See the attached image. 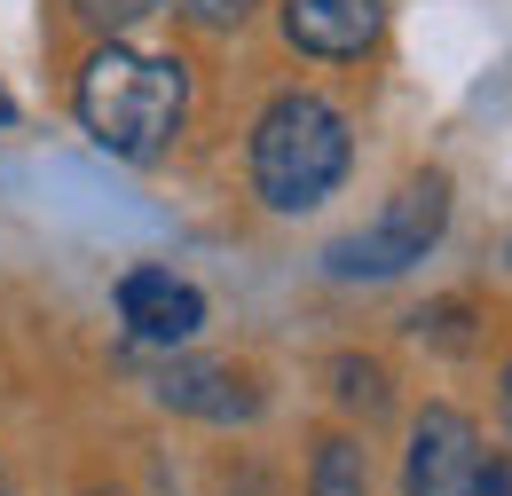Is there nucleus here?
I'll return each mask as SVG.
<instances>
[{
    "label": "nucleus",
    "mask_w": 512,
    "mask_h": 496,
    "mask_svg": "<svg viewBox=\"0 0 512 496\" xmlns=\"http://www.w3.org/2000/svg\"><path fill=\"white\" fill-rule=\"evenodd\" d=\"M150 394L182 418H205V426H253L268 402L260 378L237 363H166V371H150Z\"/></svg>",
    "instance_id": "0eeeda50"
},
{
    "label": "nucleus",
    "mask_w": 512,
    "mask_h": 496,
    "mask_svg": "<svg viewBox=\"0 0 512 496\" xmlns=\"http://www.w3.org/2000/svg\"><path fill=\"white\" fill-rule=\"evenodd\" d=\"M308 496H371V449L355 434H323L308 457Z\"/></svg>",
    "instance_id": "6e6552de"
},
{
    "label": "nucleus",
    "mask_w": 512,
    "mask_h": 496,
    "mask_svg": "<svg viewBox=\"0 0 512 496\" xmlns=\"http://www.w3.org/2000/svg\"><path fill=\"white\" fill-rule=\"evenodd\" d=\"M119 323H127L142 347H190L197 331H205V292H197L190 276H174V268H127L119 276Z\"/></svg>",
    "instance_id": "423d86ee"
},
{
    "label": "nucleus",
    "mask_w": 512,
    "mask_h": 496,
    "mask_svg": "<svg viewBox=\"0 0 512 496\" xmlns=\"http://www.w3.org/2000/svg\"><path fill=\"white\" fill-rule=\"evenodd\" d=\"M0 496H8V473H0Z\"/></svg>",
    "instance_id": "2eb2a0df"
},
{
    "label": "nucleus",
    "mask_w": 512,
    "mask_h": 496,
    "mask_svg": "<svg viewBox=\"0 0 512 496\" xmlns=\"http://www.w3.org/2000/svg\"><path fill=\"white\" fill-rule=\"evenodd\" d=\"M465 496H512V457H481V473H473Z\"/></svg>",
    "instance_id": "f8f14e48"
},
{
    "label": "nucleus",
    "mask_w": 512,
    "mask_h": 496,
    "mask_svg": "<svg viewBox=\"0 0 512 496\" xmlns=\"http://www.w3.org/2000/svg\"><path fill=\"white\" fill-rule=\"evenodd\" d=\"M347 166H355V126L331 95L284 87V95L260 103L253 142H245V174H253V197L268 213H316L347 182Z\"/></svg>",
    "instance_id": "f03ea898"
},
{
    "label": "nucleus",
    "mask_w": 512,
    "mask_h": 496,
    "mask_svg": "<svg viewBox=\"0 0 512 496\" xmlns=\"http://www.w3.org/2000/svg\"><path fill=\"white\" fill-rule=\"evenodd\" d=\"M8 119H16V103H8V87H0V126H8Z\"/></svg>",
    "instance_id": "4468645a"
},
{
    "label": "nucleus",
    "mask_w": 512,
    "mask_h": 496,
    "mask_svg": "<svg viewBox=\"0 0 512 496\" xmlns=\"http://www.w3.org/2000/svg\"><path fill=\"white\" fill-rule=\"evenodd\" d=\"M473 473H481V426L449 402H426L402 449V496H465Z\"/></svg>",
    "instance_id": "20e7f679"
},
{
    "label": "nucleus",
    "mask_w": 512,
    "mask_h": 496,
    "mask_svg": "<svg viewBox=\"0 0 512 496\" xmlns=\"http://www.w3.org/2000/svg\"><path fill=\"white\" fill-rule=\"evenodd\" d=\"M386 8L394 0H276V32L292 56L363 63L386 40Z\"/></svg>",
    "instance_id": "39448f33"
},
{
    "label": "nucleus",
    "mask_w": 512,
    "mask_h": 496,
    "mask_svg": "<svg viewBox=\"0 0 512 496\" xmlns=\"http://www.w3.org/2000/svg\"><path fill=\"white\" fill-rule=\"evenodd\" d=\"M71 16H79L95 40H119V32H134L142 16H158V0H71Z\"/></svg>",
    "instance_id": "9b49d317"
},
{
    "label": "nucleus",
    "mask_w": 512,
    "mask_h": 496,
    "mask_svg": "<svg viewBox=\"0 0 512 496\" xmlns=\"http://www.w3.org/2000/svg\"><path fill=\"white\" fill-rule=\"evenodd\" d=\"M158 8H174L190 32H205V40H229V32H245L253 24L260 0H158Z\"/></svg>",
    "instance_id": "9d476101"
},
{
    "label": "nucleus",
    "mask_w": 512,
    "mask_h": 496,
    "mask_svg": "<svg viewBox=\"0 0 512 496\" xmlns=\"http://www.w3.org/2000/svg\"><path fill=\"white\" fill-rule=\"evenodd\" d=\"M331 394L347 402V410H363V418H379L386 402H394V378H386V363H371V355H331Z\"/></svg>",
    "instance_id": "1a4fd4ad"
},
{
    "label": "nucleus",
    "mask_w": 512,
    "mask_h": 496,
    "mask_svg": "<svg viewBox=\"0 0 512 496\" xmlns=\"http://www.w3.org/2000/svg\"><path fill=\"white\" fill-rule=\"evenodd\" d=\"M71 111L95 150H111L127 166H158L190 119V63L127 48V40H95V56L71 79Z\"/></svg>",
    "instance_id": "f257e3e1"
},
{
    "label": "nucleus",
    "mask_w": 512,
    "mask_h": 496,
    "mask_svg": "<svg viewBox=\"0 0 512 496\" xmlns=\"http://www.w3.org/2000/svg\"><path fill=\"white\" fill-rule=\"evenodd\" d=\"M497 418H505V441H512V363H505V378H497Z\"/></svg>",
    "instance_id": "ddd939ff"
},
{
    "label": "nucleus",
    "mask_w": 512,
    "mask_h": 496,
    "mask_svg": "<svg viewBox=\"0 0 512 496\" xmlns=\"http://www.w3.org/2000/svg\"><path fill=\"white\" fill-rule=\"evenodd\" d=\"M449 205H457L449 174H442V166H418V174L394 189L363 229H347L339 245H323V276H339V284H386V276H410L426 252L442 245Z\"/></svg>",
    "instance_id": "7ed1b4c3"
}]
</instances>
